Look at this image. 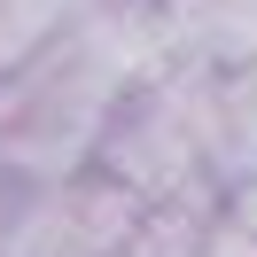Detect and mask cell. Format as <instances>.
Returning <instances> with one entry per match:
<instances>
[{
  "instance_id": "1",
  "label": "cell",
  "mask_w": 257,
  "mask_h": 257,
  "mask_svg": "<svg viewBox=\"0 0 257 257\" xmlns=\"http://www.w3.org/2000/svg\"><path fill=\"white\" fill-rule=\"evenodd\" d=\"M94 172L148 210L218 203V187H210V70L164 63L156 78H141L101 125Z\"/></svg>"
},
{
  "instance_id": "2",
  "label": "cell",
  "mask_w": 257,
  "mask_h": 257,
  "mask_svg": "<svg viewBox=\"0 0 257 257\" xmlns=\"http://www.w3.org/2000/svg\"><path fill=\"white\" fill-rule=\"evenodd\" d=\"M257 179V63L210 70V187L218 203Z\"/></svg>"
},
{
  "instance_id": "3",
  "label": "cell",
  "mask_w": 257,
  "mask_h": 257,
  "mask_svg": "<svg viewBox=\"0 0 257 257\" xmlns=\"http://www.w3.org/2000/svg\"><path fill=\"white\" fill-rule=\"evenodd\" d=\"M70 16H78V0H0V78L24 70Z\"/></svg>"
},
{
  "instance_id": "4",
  "label": "cell",
  "mask_w": 257,
  "mask_h": 257,
  "mask_svg": "<svg viewBox=\"0 0 257 257\" xmlns=\"http://www.w3.org/2000/svg\"><path fill=\"white\" fill-rule=\"evenodd\" d=\"M195 257H257V234H249V226H234V218H226V203H218V218L203 226Z\"/></svg>"
}]
</instances>
